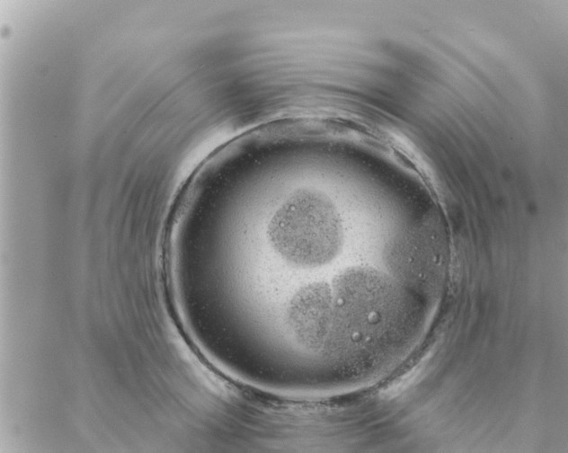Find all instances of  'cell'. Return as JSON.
<instances>
[{
  "mask_svg": "<svg viewBox=\"0 0 568 453\" xmlns=\"http://www.w3.org/2000/svg\"><path fill=\"white\" fill-rule=\"evenodd\" d=\"M270 245L288 265L315 270L333 262L343 244L341 215L324 192L301 188L291 192L267 226Z\"/></svg>",
  "mask_w": 568,
  "mask_h": 453,
  "instance_id": "obj_1",
  "label": "cell"
}]
</instances>
